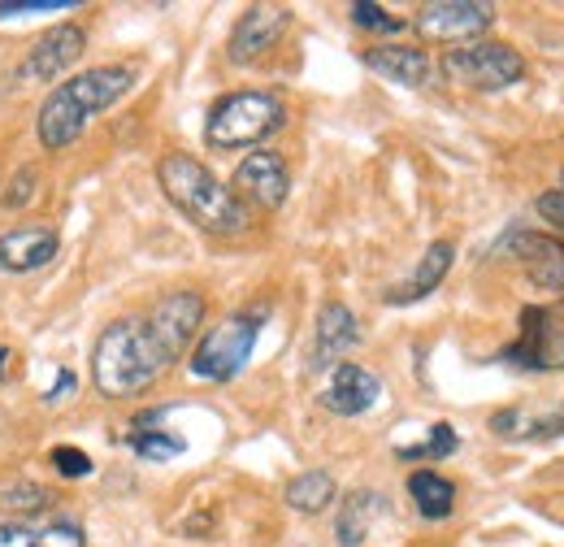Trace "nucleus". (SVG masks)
I'll return each instance as SVG.
<instances>
[{
  "mask_svg": "<svg viewBox=\"0 0 564 547\" xmlns=\"http://www.w3.org/2000/svg\"><path fill=\"white\" fill-rule=\"evenodd\" d=\"M135 87V66H91L53 87L35 114V136L48 152L70 148L87 131V122L105 109H113Z\"/></svg>",
  "mask_w": 564,
  "mask_h": 547,
  "instance_id": "f257e3e1",
  "label": "nucleus"
},
{
  "mask_svg": "<svg viewBox=\"0 0 564 547\" xmlns=\"http://www.w3.org/2000/svg\"><path fill=\"white\" fill-rule=\"evenodd\" d=\"M170 365H174L170 352L161 347V340L152 335V326L143 318L109 322L91 347V383L105 400L143 396Z\"/></svg>",
  "mask_w": 564,
  "mask_h": 547,
  "instance_id": "f03ea898",
  "label": "nucleus"
},
{
  "mask_svg": "<svg viewBox=\"0 0 564 547\" xmlns=\"http://www.w3.org/2000/svg\"><path fill=\"white\" fill-rule=\"evenodd\" d=\"M156 183H161L165 201L192 226H200L205 235H243L252 226L248 205L213 174L205 161H196L187 152H165L161 165H156Z\"/></svg>",
  "mask_w": 564,
  "mask_h": 547,
  "instance_id": "7ed1b4c3",
  "label": "nucleus"
},
{
  "mask_svg": "<svg viewBox=\"0 0 564 547\" xmlns=\"http://www.w3.org/2000/svg\"><path fill=\"white\" fill-rule=\"evenodd\" d=\"M286 122V105L274 92H230L221 100H213L209 118H205V139L209 148H257L261 139L282 131Z\"/></svg>",
  "mask_w": 564,
  "mask_h": 547,
  "instance_id": "20e7f679",
  "label": "nucleus"
},
{
  "mask_svg": "<svg viewBox=\"0 0 564 547\" xmlns=\"http://www.w3.org/2000/svg\"><path fill=\"white\" fill-rule=\"evenodd\" d=\"M265 313L270 309H243V313H230L213 331H205L200 343L192 347V361H187L192 378H200V383H230L252 361V347L261 340Z\"/></svg>",
  "mask_w": 564,
  "mask_h": 547,
  "instance_id": "39448f33",
  "label": "nucleus"
},
{
  "mask_svg": "<svg viewBox=\"0 0 564 547\" xmlns=\"http://www.w3.org/2000/svg\"><path fill=\"white\" fill-rule=\"evenodd\" d=\"M443 78L456 87H469V92H503V87L525 78V62L512 44L478 40V44L452 49L443 57Z\"/></svg>",
  "mask_w": 564,
  "mask_h": 547,
  "instance_id": "423d86ee",
  "label": "nucleus"
},
{
  "mask_svg": "<svg viewBox=\"0 0 564 547\" xmlns=\"http://www.w3.org/2000/svg\"><path fill=\"white\" fill-rule=\"evenodd\" d=\"M495 22V9L487 0H434V4H422L413 26L422 40H434V44H478Z\"/></svg>",
  "mask_w": 564,
  "mask_h": 547,
  "instance_id": "0eeeda50",
  "label": "nucleus"
},
{
  "mask_svg": "<svg viewBox=\"0 0 564 547\" xmlns=\"http://www.w3.org/2000/svg\"><path fill=\"white\" fill-rule=\"evenodd\" d=\"M143 322L152 326V335L170 352V361H178L205 326V296L200 291H170L148 309Z\"/></svg>",
  "mask_w": 564,
  "mask_h": 547,
  "instance_id": "6e6552de",
  "label": "nucleus"
},
{
  "mask_svg": "<svg viewBox=\"0 0 564 547\" xmlns=\"http://www.w3.org/2000/svg\"><path fill=\"white\" fill-rule=\"evenodd\" d=\"M499 253H508L521 270L530 274V282L547 296H564V244L539 230H508L499 239Z\"/></svg>",
  "mask_w": 564,
  "mask_h": 547,
  "instance_id": "1a4fd4ad",
  "label": "nucleus"
},
{
  "mask_svg": "<svg viewBox=\"0 0 564 547\" xmlns=\"http://www.w3.org/2000/svg\"><path fill=\"white\" fill-rule=\"evenodd\" d=\"M230 192L257 208H282L286 196H291V170H286V161H282L279 152L257 148V152H248V157L235 165Z\"/></svg>",
  "mask_w": 564,
  "mask_h": 547,
  "instance_id": "9d476101",
  "label": "nucleus"
},
{
  "mask_svg": "<svg viewBox=\"0 0 564 547\" xmlns=\"http://www.w3.org/2000/svg\"><path fill=\"white\" fill-rule=\"evenodd\" d=\"M83 49H87V31L74 26V22H62V26H53L48 35H40L31 44V53H26V62L18 69V78L22 83H53L57 74H66L83 57Z\"/></svg>",
  "mask_w": 564,
  "mask_h": 547,
  "instance_id": "9b49d317",
  "label": "nucleus"
},
{
  "mask_svg": "<svg viewBox=\"0 0 564 547\" xmlns=\"http://www.w3.org/2000/svg\"><path fill=\"white\" fill-rule=\"evenodd\" d=\"M286 26H291V9H282V4H257V9H248L235 22V31H230V62L235 66H252L257 57H265L279 44Z\"/></svg>",
  "mask_w": 564,
  "mask_h": 547,
  "instance_id": "f8f14e48",
  "label": "nucleus"
},
{
  "mask_svg": "<svg viewBox=\"0 0 564 547\" xmlns=\"http://www.w3.org/2000/svg\"><path fill=\"white\" fill-rule=\"evenodd\" d=\"M378 400H382V383H378L373 369L352 365V361L330 365V383H326V392H322V405L330 412H339V417H360V412L373 409Z\"/></svg>",
  "mask_w": 564,
  "mask_h": 547,
  "instance_id": "ddd939ff",
  "label": "nucleus"
},
{
  "mask_svg": "<svg viewBox=\"0 0 564 547\" xmlns=\"http://www.w3.org/2000/svg\"><path fill=\"white\" fill-rule=\"evenodd\" d=\"M62 248V235L44 222L35 226H13L0 235V270L4 274H31L44 270Z\"/></svg>",
  "mask_w": 564,
  "mask_h": 547,
  "instance_id": "4468645a",
  "label": "nucleus"
},
{
  "mask_svg": "<svg viewBox=\"0 0 564 547\" xmlns=\"http://www.w3.org/2000/svg\"><path fill=\"white\" fill-rule=\"evenodd\" d=\"M360 62L373 69V74L400 83V87H425L434 78L430 53L413 49V44H373V49L360 53Z\"/></svg>",
  "mask_w": 564,
  "mask_h": 547,
  "instance_id": "2eb2a0df",
  "label": "nucleus"
},
{
  "mask_svg": "<svg viewBox=\"0 0 564 547\" xmlns=\"http://www.w3.org/2000/svg\"><path fill=\"white\" fill-rule=\"evenodd\" d=\"M356 343H360V322H356L352 309L339 304V300L322 304V313H317V340H313V365L326 369L330 361H339Z\"/></svg>",
  "mask_w": 564,
  "mask_h": 547,
  "instance_id": "dca6fc26",
  "label": "nucleus"
},
{
  "mask_svg": "<svg viewBox=\"0 0 564 547\" xmlns=\"http://www.w3.org/2000/svg\"><path fill=\"white\" fill-rule=\"evenodd\" d=\"M452 261H456V248H452L447 239H434V244L425 248V257L417 261L413 278H409L404 287H391V291H387V304H413V300H425V296L447 278Z\"/></svg>",
  "mask_w": 564,
  "mask_h": 547,
  "instance_id": "f3484780",
  "label": "nucleus"
},
{
  "mask_svg": "<svg viewBox=\"0 0 564 547\" xmlns=\"http://www.w3.org/2000/svg\"><path fill=\"white\" fill-rule=\"evenodd\" d=\"M0 547H87V530L74 522H4Z\"/></svg>",
  "mask_w": 564,
  "mask_h": 547,
  "instance_id": "a211bd4d",
  "label": "nucleus"
},
{
  "mask_svg": "<svg viewBox=\"0 0 564 547\" xmlns=\"http://www.w3.org/2000/svg\"><path fill=\"white\" fill-rule=\"evenodd\" d=\"M382 495L378 491H348L344 504H339V517H335V539L344 547H360L369 539L373 522L382 517Z\"/></svg>",
  "mask_w": 564,
  "mask_h": 547,
  "instance_id": "6ab92c4d",
  "label": "nucleus"
},
{
  "mask_svg": "<svg viewBox=\"0 0 564 547\" xmlns=\"http://www.w3.org/2000/svg\"><path fill=\"white\" fill-rule=\"evenodd\" d=\"M491 430L503 435V439H556V435H564V400L552 412H530V409L495 412Z\"/></svg>",
  "mask_w": 564,
  "mask_h": 547,
  "instance_id": "aec40b11",
  "label": "nucleus"
},
{
  "mask_svg": "<svg viewBox=\"0 0 564 547\" xmlns=\"http://www.w3.org/2000/svg\"><path fill=\"white\" fill-rule=\"evenodd\" d=\"M409 495H413L417 513L430 517V522L447 517V513H452V504H456V486L443 479V474H434V470H417V474H409Z\"/></svg>",
  "mask_w": 564,
  "mask_h": 547,
  "instance_id": "412c9836",
  "label": "nucleus"
},
{
  "mask_svg": "<svg viewBox=\"0 0 564 547\" xmlns=\"http://www.w3.org/2000/svg\"><path fill=\"white\" fill-rule=\"evenodd\" d=\"M286 504L295 508V513H322L326 504H335V479L326 474V470H304V474H295V479L286 482Z\"/></svg>",
  "mask_w": 564,
  "mask_h": 547,
  "instance_id": "4be33fe9",
  "label": "nucleus"
},
{
  "mask_svg": "<svg viewBox=\"0 0 564 547\" xmlns=\"http://www.w3.org/2000/svg\"><path fill=\"white\" fill-rule=\"evenodd\" d=\"M127 443L140 452L143 461H170V457H183V448H187L178 435H170V430H143V426H135L127 435Z\"/></svg>",
  "mask_w": 564,
  "mask_h": 547,
  "instance_id": "5701e85b",
  "label": "nucleus"
},
{
  "mask_svg": "<svg viewBox=\"0 0 564 547\" xmlns=\"http://www.w3.org/2000/svg\"><path fill=\"white\" fill-rule=\"evenodd\" d=\"M456 443H460V439H456V430H452L447 421H438V426L430 430V439H425V443L395 448V457H400V461H425V457H430V461H443V457H452V452H456Z\"/></svg>",
  "mask_w": 564,
  "mask_h": 547,
  "instance_id": "b1692460",
  "label": "nucleus"
},
{
  "mask_svg": "<svg viewBox=\"0 0 564 547\" xmlns=\"http://www.w3.org/2000/svg\"><path fill=\"white\" fill-rule=\"evenodd\" d=\"M352 22H356V26H365V31H387V35H400V31L409 26L404 18L387 13V9H382V4H373V0H356Z\"/></svg>",
  "mask_w": 564,
  "mask_h": 547,
  "instance_id": "393cba45",
  "label": "nucleus"
},
{
  "mask_svg": "<svg viewBox=\"0 0 564 547\" xmlns=\"http://www.w3.org/2000/svg\"><path fill=\"white\" fill-rule=\"evenodd\" d=\"M78 0H4L0 4V22L9 18H35V13H70Z\"/></svg>",
  "mask_w": 564,
  "mask_h": 547,
  "instance_id": "a878e982",
  "label": "nucleus"
},
{
  "mask_svg": "<svg viewBox=\"0 0 564 547\" xmlns=\"http://www.w3.org/2000/svg\"><path fill=\"white\" fill-rule=\"evenodd\" d=\"M4 504L9 508H18V513H40L44 504H53V495L44 491V486H31V482H18L9 495H4Z\"/></svg>",
  "mask_w": 564,
  "mask_h": 547,
  "instance_id": "bb28decb",
  "label": "nucleus"
},
{
  "mask_svg": "<svg viewBox=\"0 0 564 547\" xmlns=\"http://www.w3.org/2000/svg\"><path fill=\"white\" fill-rule=\"evenodd\" d=\"M539 369H564V326L547 322L543 343H539Z\"/></svg>",
  "mask_w": 564,
  "mask_h": 547,
  "instance_id": "cd10ccee",
  "label": "nucleus"
},
{
  "mask_svg": "<svg viewBox=\"0 0 564 547\" xmlns=\"http://www.w3.org/2000/svg\"><path fill=\"white\" fill-rule=\"evenodd\" d=\"M53 465L62 479H87L91 474V457L78 448H53Z\"/></svg>",
  "mask_w": 564,
  "mask_h": 547,
  "instance_id": "c85d7f7f",
  "label": "nucleus"
},
{
  "mask_svg": "<svg viewBox=\"0 0 564 547\" xmlns=\"http://www.w3.org/2000/svg\"><path fill=\"white\" fill-rule=\"evenodd\" d=\"M539 213L552 222V226H561L564 230V187H556V192H547V196H539Z\"/></svg>",
  "mask_w": 564,
  "mask_h": 547,
  "instance_id": "c756f323",
  "label": "nucleus"
},
{
  "mask_svg": "<svg viewBox=\"0 0 564 547\" xmlns=\"http://www.w3.org/2000/svg\"><path fill=\"white\" fill-rule=\"evenodd\" d=\"M31 187H35V174H31V170H22V179H18V192H9V196H4V205L22 208L26 201H31V196H35Z\"/></svg>",
  "mask_w": 564,
  "mask_h": 547,
  "instance_id": "7c9ffc66",
  "label": "nucleus"
},
{
  "mask_svg": "<svg viewBox=\"0 0 564 547\" xmlns=\"http://www.w3.org/2000/svg\"><path fill=\"white\" fill-rule=\"evenodd\" d=\"M70 387H74V374H70V369H62V378H57V387H53V392H44V400H48V405H57V400H62V396H66Z\"/></svg>",
  "mask_w": 564,
  "mask_h": 547,
  "instance_id": "2f4dec72",
  "label": "nucleus"
},
{
  "mask_svg": "<svg viewBox=\"0 0 564 547\" xmlns=\"http://www.w3.org/2000/svg\"><path fill=\"white\" fill-rule=\"evenodd\" d=\"M9 361H13V356H9V347H0V378L9 374Z\"/></svg>",
  "mask_w": 564,
  "mask_h": 547,
  "instance_id": "473e14b6",
  "label": "nucleus"
}]
</instances>
